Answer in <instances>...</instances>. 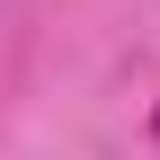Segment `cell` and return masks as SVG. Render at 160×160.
<instances>
[{
    "instance_id": "cell-1",
    "label": "cell",
    "mask_w": 160,
    "mask_h": 160,
    "mask_svg": "<svg viewBox=\"0 0 160 160\" xmlns=\"http://www.w3.org/2000/svg\"><path fill=\"white\" fill-rule=\"evenodd\" d=\"M151 133H160V116H151Z\"/></svg>"
}]
</instances>
